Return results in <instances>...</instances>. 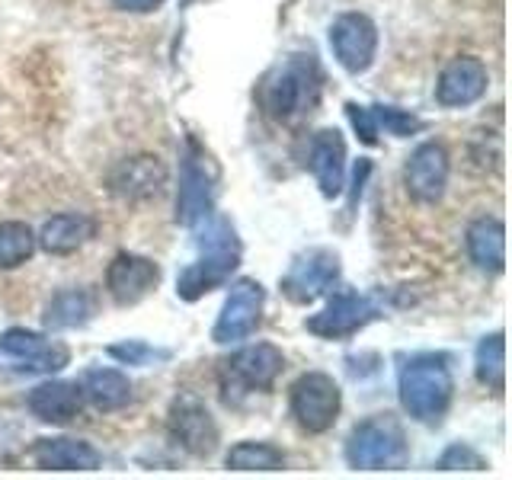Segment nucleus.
I'll return each mask as SVG.
<instances>
[{
    "mask_svg": "<svg viewBox=\"0 0 512 480\" xmlns=\"http://www.w3.org/2000/svg\"><path fill=\"white\" fill-rule=\"evenodd\" d=\"M199 237H196V260H192L180 279H176V295L183 301H199L205 298L212 288L224 285L231 279V272L240 266V256H244V247H240V237L234 231V224L228 218H205L202 224H196Z\"/></svg>",
    "mask_w": 512,
    "mask_h": 480,
    "instance_id": "obj_1",
    "label": "nucleus"
},
{
    "mask_svg": "<svg viewBox=\"0 0 512 480\" xmlns=\"http://www.w3.org/2000/svg\"><path fill=\"white\" fill-rule=\"evenodd\" d=\"M320 64L317 58L308 55H288L279 68H272L256 100H260L263 112L276 122H298L304 116H311L314 106L320 103Z\"/></svg>",
    "mask_w": 512,
    "mask_h": 480,
    "instance_id": "obj_2",
    "label": "nucleus"
},
{
    "mask_svg": "<svg viewBox=\"0 0 512 480\" xmlns=\"http://www.w3.org/2000/svg\"><path fill=\"white\" fill-rule=\"evenodd\" d=\"M400 407H404L416 423H439L448 404H452V365L442 352H423L413 356L400 368Z\"/></svg>",
    "mask_w": 512,
    "mask_h": 480,
    "instance_id": "obj_3",
    "label": "nucleus"
},
{
    "mask_svg": "<svg viewBox=\"0 0 512 480\" xmlns=\"http://www.w3.org/2000/svg\"><path fill=\"white\" fill-rule=\"evenodd\" d=\"M410 458L404 426L391 416L362 420L346 439V461L356 471H397Z\"/></svg>",
    "mask_w": 512,
    "mask_h": 480,
    "instance_id": "obj_4",
    "label": "nucleus"
},
{
    "mask_svg": "<svg viewBox=\"0 0 512 480\" xmlns=\"http://www.w3.org/2000/svg\"><path fill=\"white\" fill-rule=\"evenodd\" d=\"M71 362L68 346L48 340L32 330H7L0 333V372L16 375H52Z\"/></svg>",
    "mask_w": 512,
    "mask_h": 480,
    "instance_id": "obj_5",
    "label": "nucleus"
},
{
    "mask_svg": "<svg viewBox=\"0 0 512 480\" xmlns=\"http://www.w3.org/2000/svg\"><path fill=\"white\" fill-rule=\"evenodd\" d=\"M215 215V173L196 138L186 141V154L180 164V196H176V221L183 228H196Z\"/></svg>",
    "mask_w": 512,
    "mask_h": 480,
    "instance_id": "obj_6",
    "label": "nucleus"
},
{
    "mask_svg": "<svg viewBox=\"0 0 512 480\" xmlns=\"http://www.w3.org/2000/svg\"><path fill=\"white\" fill-rule=\"evenodd\" d=\"M285 368V356L279 346L272 343H256V346H244L240 352L224 362L221 368V388H224V400H231L237 394L247 391H269L276 378Z\"/></svg>",
    "mask_w": 512,
    "mask_h": 480,
    "instance_id": "obj_7",
    "label": "nucleus"
},
{
    "mask_svg": "<svg viewBox=\"0 0 512 480\" xmlns=\"http://www.w3.org/2000/svg\"><path fill=\"white\" fill-rule=\"evenodd\" d=\"M288 407H292L295 423L304 432H314V436H320V432L333 429L336 416H340L343 391H340V384H336L330 375H324V372H308V375H301L292 384V394H288Z\"/></svg>",
    "mask_w": 512,
    "mask_h": 480,
    "instance_id": "obj_8",
    "label": "nucleus"
},
{
    "mask_svg": "<svg viewBox=\"0 0 512 480\" xmlns=\"http://www.w3.org/2000/svg\"><path fill=\"white\" fill-rule=\"evenodd\" d=\"M340 279V256L327 247H311L298 253L292 266L282 276V295L295 304H311L320 295H327Z\"/></svg>",
    "mask_w": 512,
    "mask_h": 480,
    "instance_id": "obj_9",
    "label": "nucleus"
},
{
    "mask_svg": "<svg viewBox=\"0 0 512 480\" xmlns=\"http://www.w3.org/2000/svg\"><path fill=\"white\" fill-rule=\"evenodd\" d=\"M263 304H266V288L256 279H237L231 285L228 298H224V308L212 327V340L228 346V343H240L260 327L263 317Z\"/></svg>",
    "mask_w": 512,
    "mask_h": 480,
    "instance_id": "obj_10",
    "label": "nucleus"
},
{
    "mask_svg": "<svg viewBox=\"0 0 512 480\" xmlns=\"http://www.w3.org/2000/svg\"><path fill=\"white\" fill-rule=\"evenodd\" d=\"M330 48L349 74H365L378 52V29L365 13H343L330 26Z\"/></svg>",
    "mask_w": 512,
    "mask_h": 480,
    "instance_id": "obj_11",
    "label": "nucleus"
},
{
    "mask_svg": "<svg viewBox=\"0 0 512 480\" xmlns=\"http://www.w3.org/2000/svg\"><path fill=\"white\" fill-rule=\"evenodd\" d=\"M170 436L173 442L186 448L189 455L208 458L218 448V426L212 420V413L202 404L196 394H180L170 407Z\"/></svg>",
    "mask_w": 512,
    "mask_h": 480,
    "instance_id": "obj_12",
    "label": "nucleus"
},
{
    "mask_svg": "<svg viewBox=\"0 0 512 480\" xmlns=\"http://www.w3.org/2000/svg\"><path fill=\"white\" fill-rule=\"evenodd\" d=\"M375 317H378V311H375L372 301L359 292L343 288V292H336L327 301L324 311L311 314L308 320H304V327H308V333L320 336V340H343V336L359 333L368 320H375Z\"/></svg>",
    "mask_w": 512,
    "mask_h": 480,
    "instance_id": "obj_13",
    "label": "nucleus"
},
{
    "mask_svg": "<svg viewBox=\"0 0 512 480\" xmlns=\"http://www.w3.org/2000/svg\"><path fill=\"white\" fill-rule=\"evenodd\" d=\"M157 282L160 266L138 253H119L106 269V292L122 308H132V304L144 301L157 288Z\"/></svg>",
    "mask_w": 512,
    "mask_h": 480,
    "instance_id": "obj_14",
    "label": "nucleus"
},
{
    "mask_svg": "<svg viewBox=\"0 0 512 480\" xmlns=\"http://www.w3.org/2000/svg\"><path fill=\"white\" fill-rule=\"evenodd\" d=\"M487 84H490V74L484 61L471 55L455 58L445 64L436 80V103L445 109H464L487 93Z\"/></svg>",
    "mask_w": 512,
    "mask_h": 480,
    "instance_id": "obj_15",
    "label": "nucleus"
},
{
    "mask_svg": "<svg viewBox=\"0 0 512 480\" xmlns=\"http://www.w3.org/2000/svg\"><path fill=\"white\" fill-rule=\"evenodd\" d=\"M404 183L407 192L423 205H432L445 196V186H448V154L439 141H426L420 144L410 160H407V170H404Z\"/></svg>",
    "mask_w": 512,
    "mask_h": 480,
    "instance_id": "obj_16",
    "label": "nucleus"
},
{
    "mask_svg": "<svg viewBox=\"0 0 512 480\" xmlns=\"http://www.w3.org/2000/svg\"><path fill=\"white\" fill-rule=\"evenodd\" d=\"M308 167L324 192V199H336L346 180V141L336 128H320L308 144Z\"/></svg>",
    "mask_w": 512,
    "mask_h": 480,
    "instance_id": "obj_17",
    "label": "nucleus"
},
{
    "mask_svg": "<svg viewBox=\"0 0 512 480\" xmlns=\"http://www.w3.org/2000/svg\"><path fill=\"white\" fill-rule=\"evenodd\" d=\"M164 186H167V167L151 154L128 157L109 173V189L116 192V196L132 199V202L154 199L164 192Z\"/></svg>",
    "mask_w": 512,
    "mask_h": 480,
    "instance_id": "obj_18",
    "label": "nucleus"
},
{
    "mask_svg": "<svg viewBox=\"0 0 512 480\" xmlns=\"http://www.w3.org/2000/svg\"><path fill=\"white\" fill-rule=\"evenodd\" d=\"M29 458L42 471H96L103 464V455L90 442L80 439H39L29 448Z\"/></svg>",
    "mask_w": 512,
    "mask_h": 480,
    "instance_id": "obj_19",
    "label": "nucleus"
},
{
    "mask_svg": "<svg viewBox=\"0 0 512 480\" xmlns=\"http://www.w3.org/2000/svg\"><path fill=\"white\" fill-rule=\"evenodd\" d=\"M80 388L68 381H45L39 388H32L26 397L29 413L42 423L52 426H68L74 416L80 413Z\"/></svg>",
    "mask_w": 512,
    "mask_h": 480,
    "instance_id": "obj_20",
    "label": "nucleus"
},
{
    "mask_svg": "<svg viewBox=\"0 0 512 480\" xmlns=\"http://www.w3.org/2000/svg\"><path fill=\"white\" fill-rule=\"evenodd\" d=\"M468 256L480 272L500 276L506 266V228L500 218H477L468 228Z\"/></svg>",
    "mask_w": 512,
    "mask_h": 480,
    "instance_id": "obj_21",
    "label": "nucleus"
},
{
    "mask_svg": "<svg viewBox=\"0 0 512 480\" xmlns=\"http://www.w3.org/2000/svg\"><path fill=\"white\" fill-rule=\"evenodd\" d=\"M93 231H96L93 218L80 215V212H64V215H55L42 224L36 244L52 256H68L84 247L93 237Z\"/></svg>",
    "mask_w": 512,
    "mask_h": 480,
    "instance_id": "obj_22",
    "label": "nucleus"
},
{
    "mask_svg": "<svg viewBox=\"0 0 512 480\" xmlns=\"http://www.w3.org/2000/svg\"><path fill=\"white\" fill-rule=\"evenodd\" d=\"M80 397H87L100 413L122 410L132 400V381L119 368H87L80 378Z\"/></svg>",
    "mask_w": 512,
    "mask_h": 480,
    "instance_id": "obj_23",
    "label": "nucleus"
},
{
    "mask_svg": "<svg viewBox=\"0 0 512 480\" xmlns=\"http://www.w3.org/2000/svg\"><path fill=\"white\" fill-rule=\"evenodd\" d=\"M96 301L87 288H68V292H58L52 301H48L42 324L48 330H74V327H84L87 320L93 317Z\"/></svg>",
    "mask_w": 512,
    "mask_h": 480,
    "instance_id": "obj_24",
    "label": "nucleus"
},
{
    "mask_svg": "<svg viewBox=\"0 0 512 480\" xmlns=\"http://www.w3.org/2000/svg\"><path fill=\"white\" fill-rule=\"evenodd\" d=\"M474 372H477V381L487 384L490 391L500 394L506 388V340H503V333H490L477 343Z\"/></svg>",
    "mask_w": 512,
    "mask_h": 480,
    "instance_id": "obj_25",
    "label": "nucleus"
},
{
    "mask_svg": "<svg viewBox=\"0 0 512 480\" xmlns=\"http://www.w3.org/2000/svg\"><path fill=\"white\" fill-rule=\"evenodd\" d=\"M224 464L231 471H279L285 464L282 448L269 445V442H237L228 455H224Z\"/></svg>",
    "mask_w": 512,
    "mask_h": 480,
    "instance_id": "obj_26",
    "label": "nucleus"
},
{
    "mask_svg": "<svg viewBox=\"0 0 512 480\" xmlns=\"http://www.w3.org/2000/svg\"><path fill=\"white\" fill-rule=\"evenodd\" d=\"M36 250V234L26 221H0V269L23 266Z\"/></svg>",
    "mask_w": 512,
    "mask_h": 480,
    "instance_id": "obj_27",
    "label": "nucleus"
},
{
    "mask_svg": "<svg viewBox=\"0 0 512 480\" xmlns=\"http://www.w3.org/2000/svg\"><path fill=\"white\" fill-rule=\"evenodd\" d=\"M372 109V119L378 125V132L384 128L388 135H397V138H407V135H416L423 132L426 122L420 116H413L407 109H397V106H368Z\"/></svg>",
    "mask_w": 512,
    "mask_h": 480,
    "instance_id": "obj_28",
    "label": "nucleus"
},
{
    "mask_svg": "<svg viewBox=\"0 0 512 480\" xmlns=\"http://www.w3.org/2000/svg\"><path fill=\"white\" fill-rule=\"evenodd\" d=\"M109 356L122 365H154V362H167L170 349H154L141 340H125V343L109 346Z\"/></svg>",
    "mask_w": 512,
    "mask_h": 480,
    "instance_id": "obj_29",
    "label": "nucleus"
},
{
    "mask_svg": "<svg viewBox=\"0 0 512 480\" xmlns=\"http://www.w3.org/2000/svg\"><path fill=\"white\" fill-rule=\"evenodd\" d=\"M484 471L487 464H484V458H480L474 448H468V445H452L448 452L439 458V471Z\"/></svg>",
    "mask_w": 512,
    "mask_h": 480,
    "instance_id": "obj_30",
    "label": "nucleus"
},
{
    "mask_svg": "<svg viewBox=\"0 0 512 480\" xmlns=\"http://www.w3.org/2000/svg\"><path fill=\"white\" fill-rule=\"evenodd\" d=\"M346 116L352 122V128L359 132V138L365 144H378V125L372 119V109L368 106H359V103H346Z\"/></svg>",
    "mask_w": 512,
    "mask_h": 480,
    "instance_id": "obj_31",
    "label": "nucleus"
},
{
    "mask_svg": "<svg viewBox=\"0 0 512 480\" xmlns=\"http://www.w3.org/2000/svg\"><path fill=\"white\" fill-rule=\"evenodd\" d=\"M119 10H128V13H151L157 7H164L167 0H112Z\"/></svg>",
    "mask_w": 512,
    "mask_h": 480,
    "instance_id": "obj_32",
    "label": "nucleus"
}]
</instances>
